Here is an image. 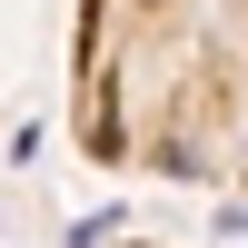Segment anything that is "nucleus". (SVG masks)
Here are the masks:
<instances>
[{
  "label": "nucleus",
  "instance_id": "f257e3e1",
  "mask_svg": "<svg viewBox=\"0 0 248 248\" xmlns=\"http://www.w3.org/2000/svg\"><path fill=\"white\" fill-rule=\"evenodd\" d=\"M70 139L119 179H248V0H79Z\"/></svg>",
  "mask_w": 248,
  "mask_h": 248
}]
</instances>
